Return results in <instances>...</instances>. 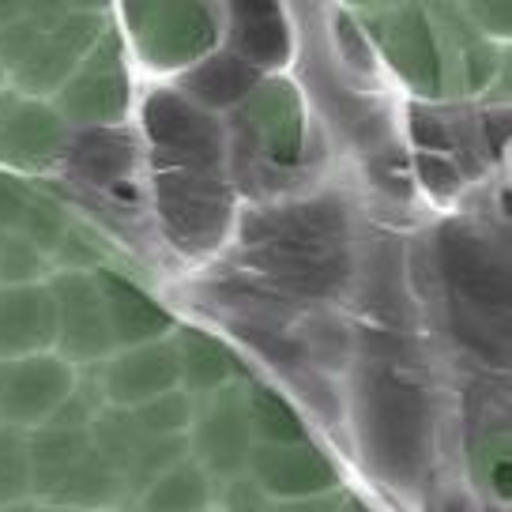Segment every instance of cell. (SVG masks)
<instances>
[{
  "label": "cell",
  "mask_w": 512,
  "mask_h": 512,
  "mask_svg": "<svg viewBox=\"0 0 512 512\" xmlns=\"http://www.w3.org/2000/svg\"><path fill=\"white\" fill-rule=\"evenodd\" d=\"M418 170H422V181H426L437 196H452V192L460 189V170H456L452 162L437 159V155H422V159H418Z\"/></svg>",
  "instance_id": "obj_34"
},
{
  "label": "cell",
  "mask_w": 512,
  "mask_h": 512,
  "mask_svg": "<svg viewBox=\"0 0 512 512\" xmlns=\"http://www.w3.org/2000/svg\"><path fill=\"white\" fill-rule=\"evenodd\" d=\"M64 159L72 166V174H80L83 181L117 185L132 170L136 144L128 132H117V128H83L80 136L64 147Z\"/></svg>",
  "instance_id": "obj_22"
},
{
  "label": "cell",
  "mask_w": 512,
  "mask_h": 512,
  "mask_svg": "<svg viewBox=\"0 0 512 512\" xmlns=\"http://www.w3.org/2000/svg\"><path fill=\"white\" fill-rule=\"evenodd\" d=\"M46 290L53 302V343L61 347L64 358L91 362V358L110 354V320H106L95 275L61 272Z\"/></svg>",
  "instance_id": "obj_6"
},
{
  "label": "cell",
  "mask_w": 512,
  "mask_h": 512,
  "mask_svg": "<svg viewBox=\"0 0 512 512\" xmlns=\"http://www.w3.org/2000/svg\"><path fill=\"white\" fill-rule=\"evenodd\" d=\"M0 238H4V230H0Z\"/></svg>",
  "instance_id": "obj_46"
},
{
  "label": "cell",
  "mask_w": 512,
  "mask_h": 512,
  "mask_svg": "<svg viewBox=\"0 0 512 512\" xmlns=\"http://www.w3.org/2000/svg\"><path fill=\"white\" fill-rule=\"evenodd\" d=\"M245 411H249V430L260 433L264 445H298V441H305V426L298 411L268 384H256L245 396Z\"/></svg>",
  "instance_id": "obj_25"
},
{
  "label": "cell",
  "mask_w": 512,
  "mask_h": 512,
  "mask_svg": "<svg viewBox=\"0 0 512 512\" xmlns=\"http://www.w3.org/2000/svg\"><path fill=\"white\" fill-rule=\"evenodd\" d=\"M23 204H27V189L19 185L16 177L0 174V230H4V226H19Z\"/></svg>",
  "instance_id": "obj_36"
},
{
  "label": "cell",
  "mask_w": 512,
  "mask_h": 512,
  "mask_svg": "<svg viewBox=\"0 0 512 512\" xmlns=\"http://www.w3.org/2000/svg\"><path fill=\"white\" fill-rule=\"evenodd\" d=\"M57 256L64 260V268H95L98 264L95 241L87 238L83 230H64L61 245H57Z\"/></svg>",
  "instance_id": "obj_35"
},
{
  "label": "cell",
  "mask_w": 512,
  "mask_h": 512,
  "mask_svg": "<svg viewBox=\"0 0 512 512\" xmlns=\"http://www.w3.org/2000/svg\"><path fill=\"white\" fill-rule=\"evenodd\" d=\"M53 343V302L46 287H0V362L27 358Z\"/></svg>",
  "instance_id": "obj_19"
},
{
  "label": "cell",
  "mask_w": 512,
  "mask_h": 512,
  "mask_svg": "<svg viewBox=\"0 0 512 512\" xmlns=\"http://www.w3.org/2000/svg\"><path fill=\"white\" fill-rule=\"evenodd\" d=\"M95 283L98 294H102V305H106L113 343L144 347V343H155V339L174 328V317L155 298H147L136 283H128L125 275L110 272V268H98Z\"/></svg>",
  "instance_id": "obj_17"
},
{
  "label": "cell",
  "mask_w": 512,
  "mask_h": 512,
  "mask_svg": "<svg viewBox=\"0 0 512 512\" xmlns=\"http://www.w3.org/2000/svg\"><path fill=\"white\" fill-rule=\"evenodd\" d=\"M38 268H42V253L23 234L0 238V279L8 287H27V279H34Z\"/></svg>",
  "instance_id": "obj_33"
},
{
  "label": "cell",
  "mask_w": 512,
  "mask_h": 512,
  "mask_svg": "<svg viewBox=\"0 0 512 512\" xmlns=\"http://www.w3.org/2000/svg\"><path fill=\"white\" fill-rule=\"evenodd\" d=\"M241 136L253 140L275 166H294L302 155V98L287 80H260L241 110Z\"/></svg>",
  "instance_id": "obj_11"
},
{
  "label": "cell",
  "mask_w": 512,
  "mask_h": 512,
  "mask_svg": "<svg viewBox=\"0 0 512 512\" xmlns=\"http://www.w3.org/2000/svg\"><path fill=\"white\" fill-rule=\"evenodd\" d=\"M170 343L177 354V381H185L189 392H219L230 381L234 358L219 339L204 336L196 328H181Z\"/></svg>",
  "instance_id": "obj_24"
},
{
  "label": "cell",
  "mask_w": 512,
  "mask_h": 512,
  "mask_svg": "<svg viewBox=\"0 0 512 512\" xmlns=\"http://www.w3.org/2000/svg\"><path fill=\"white\" fill-rule=\"evenodd\" d=\"M46 512H72V509H46Z\"/></svg>",
  "instance_id": "obj_45"
},
{
  "label": "cell",
  "mask_w": 512,
  "mask_h": 512,
  "mask_svg": "<svg viewBox=\"0 0 512 512\" xmlns=\"http://www.w3.org/2000/svg\"><path fill=\"white\" fill-rule=\"evenodd\" d=\"M181 456H185V437H144L125 471L128 486L144 490L151 482H159L170 467L181 464Z\"/></svg>",
  "instance_id": "obj_28"
},
{
  "label": "cell",
  "mask_w": 512,
  "mask_h": 512,
  "mask_svg": "<svg viewBox=\"0 0 512 512\" xmlns=\"http://www.w3.org/2000/svg\"><path fill=\"white\" fill-rule=\"evenodd\" d=\"M174 384L177 354L174 343H166V339H155V343H144L136 351L121 354L106 369V392L121 407H144V403L174 392Z\"/></svg>",
  "instance_id": "obj_18"
},
{
  "label": "cell",
  "mask_w": 512,
  "mask_h": 512,
  "mask_svg": "<svg viewBox=\"0 0 512 512\" xmlns=\"http://www.w3.org/2000/svg\"><path fill=\"white\" fill-rule=\"evenodd\" d=\"M64 147V121L42 102L4 95L0 98V162L34 170L46 166Z\"/></svg>",
  "instance_id": "obj_15"
},
{
  "label": "cell",
  "mask_w": 512,
  "mask_h": 512,
  "mask_svg": "<svg viewBox=\"0 0 512 512\" xmlns=\"http://www.w3.org/2000/svg\"><path fill=\"white\" fill-rule=\"evenodd\" d=\"M411 128H415V140L418 144H426V147H448V132H445V125H441V117L437 113H422V110H415L411 113Z\"/></svg>",
  "instance_id": "obj_37"
},
{
  "label": "cell",
  "mask_w": 512,
  "mask_h": 512,
  "mask_svg": "<svg viewBox=\"0 0 512 512\" xmlns=\"http://www.w3.org/2000/svg\"><path fill=\"white\" fill-rule=\"evenodd\" d=\"M192 445L200 460L219 479H238L249 464V411H245V392L238 384H223L208 403L204 418L196 422Z\"/></svg>",
  "instance_id": "obj_13"
},
{
  "label": "cell",
  "mask_w": 512,
  "mask_h": 512,
  "mask_svg": "<svg viewBox=\"0 0 512 512\" xmlns=\"http://www.w3.org/2000/svg\"><path fill=\"white\" fill-rule=\"evenodd\" d=\"M87 433H91L95 452L117 471V475H125L128 464H132V456H136V448L144 441V433H140L136 418L128 415V411H102V415H95V422H91Z\"/></svg>",
  "instance_id": "obj_27"
},
{
  "label": "cell",
  "mask_w": 512,
  "mask_h": 512,
  "mask_svg": "<svg viewBox=\"0 0 512 512\" xmlns=\"http://www.w3.org/2000/svg\"><path fill=\"white\" fill-rule=\"evenodd\" d=\"M260 275L275 279V287L287 294H305V298H324L343 287L351 272L343 249H287V245H260L245 256Z\"/></svg>",
  "instance_id": "obj_14"
},
{
  "label": "cell",
  "mask_w": 512,
  "mask_h": 512,
  "mask_svg": "<svg viewBox=\"0 0 512 512\" xmlns=\"http://www.w3.org/2000/svg\"><path fill=\"white\" fill-rule=\"evenodd\" d=\"M347 211L339 200H309L290 208L249 211L241 219L245 245H287V249H336L347 238Z\"/></svg>",
  "instance_id": "obj_8"
},
{
  "label": "cell",
  "mask_w": 512,
  "mask_h": 512,
  "mask_svg": "<svg viewBox=\"0 0 512 512\" xmlns=\"http://www.w3.org/2000/svg\"><path fill=\"white\" fill-rule=\"evenodd\" d=\"M189 396L185 392H166V396H159V400L144 403V407H136V426H140V433L144 437H181V430L189 426Z\"/></svg>",
  "instance_id": "obj_31"
},
{
  "label": "cell",
  "mask_w": 512,
  "mask_h": 512,
  "mask_svg": "<svg viewBox=\"0 0 512 512\" xmlns=\"http://www.w3.org/2000/svg\"><path fill=\"white\" fill-rule=\"evenodd\" d=\"M272 512H339V505L332 501V497H305V501H290V505H283V509H272Z\"/></svg>",
  "instance_id": "obj_40"
},
{
  "label": "cell",
  "mask_w": 512,
  "mask_h": 512,
  "mask_svg": "<svg viewBox=\"0 0 512 512\" xmlns=\"http://www.w3.org/2000/svg\"><path fill=\"white\" fill-rule=\"evenodd\" d=\"M264 490L256 486V479H245V482H234V490L226 497V509L230 512H264Z\"/></svg>",
  "instance_id": "obj_38"
},
{
  "label": "cell",
  "mask_w": 512,
  "mask_h": 512,
  "mask_svg": "<svg viewBox=\"0 0 512 512\" xmlns=\"http://www.w3.org/2000/svg\"><path fill=\"white\" fill-rule=\"evenodd\" d=\"M19 16H23V4H4V0H0V31H4L8 23H16Z\"/></svg>",
  "instance_id": "obj_42"
},
{
  "label": "cell",
  "mask_w": 512,
  "mask_h": 512,
  "mask_svg": "<svg viewBox=\"0 0 512 512\" xmlns=\"http://www.w3.org/2000/svg\"><path fill=\"white\" fill-rule=\"evenodd\" d=\"M121 490H125V479L91 445L80 460H72L57 479L49 482V490L42 497L53 501V509L83 512V509H106V505H113L121 497Z\"/></svg>",
  "instance_id": "obj_21"
},
{
  "label": "cell",
  "mask_w": 512,
  "mask_h": 512,
  "mask_svg": "<svg viewBox=\"0 0 512 512\" xmlns=\"http://www.w3.org/2000/svg\"><path fill=\"white\" fill-rule=\"evenodd\" d=\"M467 16L479 19V23H482L479 31H486V23H494V27H490V34H497V38H501V34H509L512 8H509V4H471V8H467Z\"/></svg>",
  "instance_id": "obj_39"
},
{
  "label": "cell",
  "mask_w": 512,
  "mask_h": 512,
  "mask_svg": "<svg viewBox=\"0 0 512 512\" xmlns=\"http://www.w3.org/2000/svg\"><path fill=\"white\" fill-rule=\"evenodd\" d=\"M144 128L155 144L162 170H200L215 174L223 162V136L215 117L196 110L174 91H155L144 102Z\"/></svg>",
  "instance_id": "obj_3"
},
{
  "label": "cell",
  "mask_w": 512,
  "mask_h": 512,
  "mask_svg": "<svg viewBox=\"0 0 512 512\" xmlns=\"http://www.w3.org/2000/svg\"><path fill=\"white\" fill-rule=\"evenodd\" d=\"M155 204L174 245L185 253H208L230 223V189L219 174L200 170H162L155 177Z\"/></svg>",
  "instance_id": "obj_2"
},
{
  "label": "cell",
  "mask_w": 512,
  "mask_h": 512,
  "mask_svg": "<svg viewBox=\"0 0 512 512\" xmlns=\"http://www.w3.org/2000/svg\"><path fill=\"white\" fill-rule=\"evenodd\" d=\"M260 83V72L234 57V53H215L192 68L185 76V91L204 106H238L253 95V87Z\"/></svg>",
  "instance_id": "obj_23"
},
{
  "label": "cell",
  "mask_w": 512,
  "mask_h": 512,
  "mask_svg": "<svg viewBox=\"0 0 512 512\" xmlns=\"http://www.w3.org/2000/svg\"><path fill=\"white\" fill-rule=\"evenodd\" d=\"M19 226H23V238L31 241L38 253H57L64 230H68V219H64V208L57 200H49L42 192H27Z\"/></svg>",
  "instance_id": "obj_29"
},
{
  "label": "cell",
  "mask_w": 512,
  "mask_h": 512,
  "mask_svg": "<svg viewBox=\"0 0 512 512\" xmlns=\"http://www.w3.org/2000/svg\"><path fill=\"white\" fill-rule=\"evenodd\" d=\"M358 433L373 467L388 482H415L426 464V396L396 369L369 366L358 381Z\"/></svg>",
  "instance_id": "obj_1"
},
{
  "label": "cell",
  "mask_w": 512,
  "mask_h": 512,
  "mask_svg": "<svg viewBox=\"0 0 512 512\" xmlns=\"http://www.w3.org/2000/svg\"><path fill=\"white\" fill-rule=\"evenodd\" d=\"M238 336L249 347H256L268 362H279V366L305 362V347L283 332V324H249V320H238Z\"/></svg>",
  "instance_id": "obj_32"
},
{
  "label": "cell",
  "mask_w": 512,
  "mask_h": 512,
  "mask_svg": "<svg viewBox=\"0 0 512 512\" xmlns=\"http://www.w3.org/2000/svg\"><path fill=\"white\" fill-rule=\"evenodd\" d=\"M72 396V369L53 354H27L0 362V418L12 426L46 422Z\"/></svg>",
  "instance_id": "obj_9"
},
{
  "label": "cell",
  "mask_w": 512,
  "mask_h": 512,
  "mask_svg": "<svg viewBox=\"0 0 512 512\" xmlns=\"http://www.w3.org/2000/svg\"><path fill=\"white\" fill-rule=\"evenodd\" d=\"M509 475H512L509 460H501V464H497L494 471H490V475H486V479H490V486H494V490H497V497H509V494H512V482H509Z\"/></svg>",
  "instance_id": "obj_41"
},
{
  "label": "cell",
  "mask_w": 512,
  "mask_h": 512,
  "mask_svg": "<svg viewBox=\"0 0 512 512\" xmlns=\"http://www.w3.org/2000/svg\"><path fill=\"white\" fill-rule=\"evenodd\" d=\"M381 23H377V38L384 46L388 64L400 72L422 95H441L445 91V64H441V49H437V34L430 27V16L415 8V4H400V8H381Z\"/></svg>",
  "instance_id": "obj_10"
},
{
  "label": "cell",
  "mask_w": 512,
  "mask_h": 512,
  "mask_svg": "<svg viewBox=\"0 0 512 512\" xmlns=\"http://www.w3.org/2000/svg\"><path fill=\"white\" fill-rule=\"evenodd\" d=\"M441 264L452 283L456 302L486 313V317H505L509 309V268L505 260L494 256L490 241L479 238L467 226H445L441 230Z\"/></svg>",
  "instance_id": "obj_5"
},
{
  "label": "cell",
  "mask_w": 512,
  "mask_h": 512,
  "mask_svg": "<svg viewBox=\"0 0 512 512\" xmlns=\"http://www.w3.org/2000/svg\"><path fill=\"white\" fill-rule=\"evenodd\" d=\"M128 31L151 68H181L211 53L219 23L208 4H128Z\"/></svg>",
  "instance_id": "obj_4"
},
{
  "label": "cell",
  "mask_w": 512,
  "mask_h": 512,
  "mask_svg": "<svg viewBox=\"0 0 512 512\" xmlns=\"http://www.w3.org/2000/svg\"><path fill=\"white\" fill-rule=\"evenodd\" d=\"M339 512H366V509H362L358 501H347V509H339Z\"/></svg>",
  "instance_id": "obj_43"
},
{
  "label": "cell",
  "mask_w": 512,
  "mask_h": 512,
  "mask_svg": "<svg viewBox=\"0 0 512 512\" xmlns=\"http://www.w3.org/2000/svg\"><path fill=\"white\" fill-rule=\"evenodd\" d=\"M208 505V479L196 464L170 467L144 494V512H204Z\"/></svg>",
  "instance_id": "obj_26"
},
{
  "label": "cell",
  "mask_w": 512,
  "mask_h": 512,
  "mask_svg": "<svg viewBox=\"0 0 512 512\" xmlns=\"http://www.w3.org/2000/svg\"><path fill=\"white\" fill-rule=\"evenodd\" d=\"M4 512H34V509H31V505H8Z\"/></svg>",
  "instance_id": "obj_44"
},
{
  "label": "cell",
  "mask_w": 512,
  "mask_h": 512,
  "mask_svg": "<svg viewBox=\"0 0 512 512\" xmlns=\"http://www.w3.org/2000/svg\"><path fill=\"white\" fill-rule=\"evenodd\" d=\"M98 16L102 8H91V4H72V12L64 19L57 31H49L27 61L16 68V83L19 91L27 95H42V91H57L80 61L95 49L98 42Z\"/></svg>",
  "instance_id": "obj_12"
},
{
  "label": "cell",
  "mask_w": 512,
  "mask_h": 512,
  "mask_svg": "<svg viewBox=\"0 0 512 512\" xmlns=\"http://www.w3.org/2000/svg\"><path fill=\"white\" fill-rule=\"evenodd\" d=\"M128 106V76L121 64V38L106 34L87 53V64L72 72V80L61 87V113L68 121L91 128H106L117 121Z\"/></svg>",
  "instance_id": "obj_7"
},
{
  "label": "cell",
  "mask_w": 512,
  "mask_h": 512,
  "mask_svg": "<svg viewBox=\"0 0 512 512\" xmlns=\"http://www.w3.org/2000/svg\"><path fill=\"white\" fill-rule=\"evenodd\" d=\"M256 486L264 494L279 497H313L324 494L328 486H336V467L328 464V456L313 448L309 441L298 445H264L249 452Z\"/></svg>",
  "instance_id": "obj_16"
},
{
  "label": "cell",
  "mask_w": 512,
  "mask_h": 512,
  "mask_svg": "<svg viewBox=\"0 0 512 512\" xmlns=\"http://www.w3.org/2000/svg\"><path fill=\"white\" fill-rule=\"evenodd\" d=\"M31 490V456L19 430H0V509L16 505Z\"/></svg>",
  "instance_id": "obj_30"
},
{
  "label": "cell",
  "mask_w": 512,
  "mask_h": 512,
  "mask_svg": "<svg viewBox=\"0 0 512 512\" xmlns=\"http://www.w3.org/2000/svg\"><path fill=\"white\" fill-rule=\"evenodd\" d=\"M230 16H234V27H230L234 57H241L256 72L287 61L290 34H287V23H283V12L275 4L245 0V4L230 8Z\"/></svg>",
  "instance_id": "obj_20"
}]
</instances>
